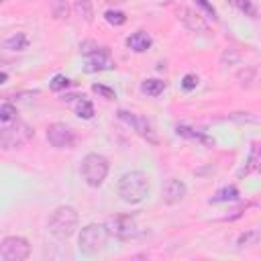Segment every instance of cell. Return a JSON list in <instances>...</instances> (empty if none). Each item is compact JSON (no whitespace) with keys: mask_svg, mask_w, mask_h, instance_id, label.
I'll return each instance as SVG.
<instances>
[{"mask_svg":"<svg viewBox=\"0 0 261 261\" xmlns=\"http://www.w3.org/2000/svg\"><path fill=\"white\" fill-rule=\"evenodd\" d=\"M149 194V177L143 171H128L118 181V196L126 204H139Z\"/></svg>","mask_w":261,"mask_h":261,"instance_id":"cell-1","label":"cell"},{"mask_svg":"<svg viewBox=\"0 0 261 261\" xmlns=\"http://www.w3.org/2000/svg\"><path fill=\"white\" fill-rule=\"evenodd\" d=\"M77 222H80V216L73 206H57L49 216L47 228L55 239L65 241L75 232Z\"/></svg>","mask_w":261,"mask_h":261,"instance_id":"cell-2","label":"cell"},{"mask_svg":"<svg viewBox=\"0 0 261 261\" xmlns=\"http://www.w3.org/2000/svg\"><path fill=\"white\" fill-rule=\"evenodd\" d=\"M35 130L33 126H29L27 122L22 120H12V122H2V128H0V147L4 151H10V149H18L22 145H27L31 139H33Z\"/></svg>","mask_w":261,"mask_h":261,"instance_id":"cell-3","label":"cell"},{"mask_svg":"<svg viewBox=\"0 0 261 261\" xmlns=\"http://www.w3.org/2000/svg\"><path fill=\"white\" fill-rule=\"evenodd\" d=\"M108 228L104 224H88L82 228L77 237V249L82 255H96L106 247L108 241Z\"/></svg>","mask_w":261,"mask_h":261,"instance_id":"cell-4","label":"cell"},{"mask_svg":"<svg viewBox=\"0 0 261 261\" xmlns=\"http://www.w3.org/2000/svg\"><path fill=\"white\" fill-rule=\"evenodd\" d=\"M108 159L104 155H98V153H88L84 159H82V177L84 181L90 186V188H98L104 184L106 175H108Z\"/></svg>","mask_w":261,"mask_h":261,"instance_id":"cell-5","label":"cell"},{"mask_svg":"<svg viewBox=\"0 0 261 261\" xmlns=\"http://www.w3.org/2000/svg\"><path fill=\"white\" fill-rule=\"evenodd\" d=\"M106 228L110 232V237L118 239V241H130L139 234V226H137V220L135 216L130 214H116V216H110L106 220Z\"/></svg>","mask_w":261,"mask_h":261,"instance_id":"cell-6","label":"cell"},{"mask_svg":"<svg viewBox=\"0 0 261 261\" xmlns=\"http://www.w3.org/2000/svg\"><path fill=\"white\" fill-rule=\"evenodd\" d=\"M118 118H120L122 122H126L139 137H143V139L149 141L151 145H157V143H159V139H157V135H155V130H153V126H151V122H149L145 116L120 108V110H118Z\"/></svg>","mask_w":261,"mask_h":261,"instance_id":"cell-7","label":"cell"},{"mask_svg":"<svg viewBox=\"0 0 261 261\" xmlns=\"http://www.w3.org/2000/svg\"><path fill=\"white\" fill-rule=\"evenodd\" d=\"M31 255V245L24 237H6L0 243L2 261H24Z\"/></svg>","mask_w":261,"mask_h":261,"instance_id":"cell-8","label":"cell"},{"mask_svg":"<svg viewBox=\"0 0 261 261\" xmlns=\"http://www.w3.org/2000/svg\"><path fill=\"white\" fill-rule=\"evenodd\" d=\"M47 141L55 147V149H71L75 143V135L73 130L63 124V122H53L47 126Z\"/></svg>","mask_w":261,"mask_h":261,"instance_id":"cell-9","label":"cell"},{"mask_svg":"<svg viewBox=\"0 0 261 261\" xmlns=\"http://www.w3.org/2000/svg\"><path fill=\"white\" fill-rule=\"evenodd\" d=\"M179 20H181L184 27H186L188 31H192V33H202V35L210 33L206 20H204L196 10H192V8H181V10H179Z\"/></svg>","mask_w":261,"mask_h":261,"instance_id":"cell-10","label":"cell"},{"mask_svg":"<svg viewBox=\"0 0 261 261\" xmlns=\"http://www.w3.org/2000/svg\"><path fill=\"white\" fill-rule=\"evenodd\" d=\"M186 192H188L186 184H184L181 179L171 177V179H167L165 186H163V202L173 206V204H177V202H181V200L186 198Z\"/></svg>","mask_w":261,"mask_h":261,"instance_id":"cell-11","label":"cell"},{"mask_svg":"<svg viewBox=\"0 0 261 261\" xmlns=\"http://www.w3.org/2000/svg\"><path fill=\"white\" fill-rule=\"evenodd\" d=\"M88 57V71H102V69H110L112 59H110V51L106 47H98L94 53L86 55Z\"/></svg>","mask_w":261,"mask_h":261,"instance_id":"cell-12","label":"cell"},{"mask_svg":"<svg viewBox=\"0 0 261 261\" xmlns=\"http://www.w3.org/2000/svg\"><path fill=\"white\" fill-rule=\"evenodd\" d=\"M63 100H65L67 104H71V106H73V112H75L80 118L90 120V118L94 116V106H92V102H90V100H86L84 96H65Z\"/></svg>","mask_w":261,"mask_h":261,"instance_id":"cell-13","label":"cell"},{"mask_svg":"<svg viewBox=\"0 0 261 261\" xmlns=\"http://www.w3.org/2000/svg\"><path fill=\"white\" fill-rule=\"evenodd\" d=\"M126 45H128L135 53H143V51H147V49L153 45V41H151V37H149L147 33L137 31V33H133V35L126 39Z\"/></svg>","mask_w":261,"mask_h":261,"instance_id":"cell-14","label":"cell"},{"mask_svg":"<svg viewBox=\"0 0 261 261\" xmlns=\"http://www.w3.org/2000/svg\"><path fill=\"white\" fill-rule=\"evenodd\" d=\"M73 10L84 22H88V24L94 22V4H92V0H75Z\"/></svg>","mask_w":261,"mask_h":261,"instance_id":"cell-15","label":"cell"},{"mask_svg":"<svg viewBox=\"0 0 261 261\" xmlns=\"http://www.w3.org/2000/svg\"><path fill=\"white\" fill-rule=\"evenodd\" d=\"M29 47V37L24 33H14L12 37L4 39V49L8 51H24Z\"/></svg>","mask_w":261,"mask_h":261,"instance_id":"cell-16","label":"cell"},{"mask_svg":"<svg viewBox=\"0 0 261 261\" xmlns=\"http://www.w3.org/2000/svg\"><path fill=\"white\" fill-rule=\"evenodd\" d=\"M259 239H261V232L257 230V228H251V230H245L239 239H237V247L239 249H245V247H253V245H257L259 243Z\"/></svg>","mask_w":261,"mask_h":261,"instance_id":"cell-17","label":"cell"},{"mask_svg":"<svg viewBox=\"0 0 261 261\" xmlns=\"http://www.w3.org/2000/svg\"><path fill=\"white\" fill-rule=\"evenodd\" d=\"M177 135H181V137H186V139H194V141H200V143H206V145H212L214 141L212 139H208L206 135H202V133H196L194 128H190V126H184V124H179L177 128Z\"/></svg>","mask_w":261,"mask_h":261,"instance_id":"cell-18","label":"cell"},{"mask_svg":"<svg viewBox=\"0 0 261 261\" xmlns=\"http://www.w3.org/2000/svg\"><path fill=\"white\" fill-rule=\"evenodd\" d=\"M141 90L147 94V96H159L163 90H165V84L161 80H145L141 84Z\"/></svg>","mask_w":261,"mask_h":261,"instance_id":"cell-19","label":"cell"},{"mask_svg":"<svg viewBox=\"0 0 261 261\" xmlns=\"http://www.w3.org/2000/svg\"><path fill=\"white\" fill-rule=\"evenodd\" d=\"M16 120V106H12L10 102H2L0 104V122H12Z\"/></svg>","mask_w":261,"mask_h":261,"instance_id":"cell-20","label":"cell"},{"mask_svg":"<svg viewBox=\"0 0 261 261\" xmlns=\"http://www.w3.org/2000/svg\"><path fill=\"white\" fill-rule=\"evenodd\" d=\"M239 198V190L234 186H228V188H222L214 198L212 202H228V200H237Z\"/></svg>","mask_w":261,"mask_h":261,"instance_id":"cell-21","label":"cell"},{"mask_svg":"<svg viewBox=\"0 0 261 261\" xmlns=\"http://www.w3.org/2000/svg\"><path fill=\"white\" fill-rule=\"evenodd\" d=\"M104 18H106V22H110L112 27H120V24L126 22V14L120 12V10H106Z\"/></svg>","mask_w":261,"mask_h":261,"instance_id":"cell-22","label":"cell"},{"mask_svg":"<svg viewBox=\"0 0 261 261\" xmlns=\"http://www.w3.org/2000/svg\"><path fill=\"white\" fill-rule=\"evenodd\" d=\"M67 14H69L67 0H55V2H53V16H55L57 20H63V18H67Z\"/></svg>","mask_w":261,"mask_h":261,"instance_id":"cell-23","label":"cell"},{"mask_svg":"<svg viewBox=\"0 0 261 261\" xmlns=\"http://www.w3.org/2000/svg\"><path fill=\"white\" fill-rule=\"evenodd\" d=\"M71 82L65 77V75H55L53 80H51V84H49V88L53 90V92H59V90H65L67 86H69Z\"/></svg>","mask_w":261,"mask_h":261,"instance_id":"cell-24","label":"cell"},{"mask_svg":"<svg viewBox=\"0 0 261 261\" xmlns=\"http://www.w3.org/2000/svg\"><path fill=\"white\" fill-rule=\"evenodd\" d=\"M232 2H234V6H237L241 12H245L247 16H255V8H253L251 0H232Z\"/></svg>","mask_w":261,"mask_h":261,"instance_id":"cell-25","label":"cell"},{"mask_svg":"<svg viewBox=\"0 0 261 261\" xmlns=\"http://www.w3.org/2000/svg\"><path fill=\"white\" fill-rule=\"evenodd\" d=\"M92 90H94L96 94H100L102 98H106V100H114V98H116V94H114V90H110V88H106V86H100V84H94V86H92Z\"/></svg>","mask_w":261,"mask_h":261,"instance_id":"cell-26","label":"cell"},{"mask_svg":"<svg viewBox=\"0 0 261 261\" xmlns=\"http://www.w3.org/2000/svg\"><path fill=\"white\" fill-rule=\"evenodd\" d=\"M198 86V75H194V73H188V75H184V80H181V88L184 90H194Z\"/></svg>","mask_w":261,"mask_h":261,"instance_id":"cell-27","label":"cell"},{"mask_svg":"<svg viewBox=\"0 0 261 261\" xmlns=\"http://www.w3.org/2000/svg\"><path fill=\"white\" fill-rule=\"evenodd\" d=\"M37 94H39V92H18V94L12 96V100H14V102H29V100H31L33 96H37Z\"/></svg>","mask_w":261,"mask_h":261,"instance_id":"cell-28","label":"cell"},{"mask_svg":"<svg viewBox=\"0 0 261 261\" xmlns=\"http://www.w3.org/2000/svg\"><path fill=\"white\" fill-rule=\"evenodd\" d=\"M196 4H200V6H202V8H204V10H206V12H208V14H210L214 20L218 18V16H216V10H214V6H212L208 0H196Z\"/></svg>","mask_w":261,"mask_h":261,"instance_id":"cell-29","label":"cell"},{"mask_svg":"<svg viewBox=\"0 0 261 261\" xmlns=\"http://www.w3.org/2000/svg\"><path fill=\"white\" fill-rule=\"evenodd\" d=\"M6 77H8V73H6V71H2V75H0V80H2V84L6 82Z\"/></svg>","mask_w":261,"mask_h":261,"instance_id":"cell-30","label":"cell"}]
</instances>
